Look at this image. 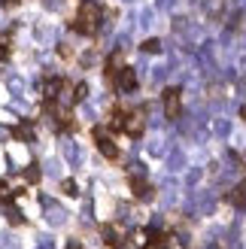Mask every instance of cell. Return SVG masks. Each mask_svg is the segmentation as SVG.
Returning <instances> with one entry per match:
<instances>
[{"label": "cell", "instance_id": "obj_12", "mask_svg": "<svg viewBox=\"0 0 246 249\" xmlns=\"http://www.w3.org/2000/svg\"><path fill=\"white\" fill-rule=\"evenodd\" d=\"M85 94H88V89H85V85H76V94H73V97H76V101H82Z\"/></svg>", "mask_w": 246, "mask_h": 249}, {"label": "cell", "instance_id": "obj_6", "mask_svg": "<svg viewBox=\"0 0 246 249\" xmlns=\"http://www.w3.org/2000/svg\"><path fill=\"white\" fill-rule=\"evenodd\" d=\"M61 89H64V82H61V79H46V82H43V94H46V101H55Z\"/></svg>", "mask_w": 246, "mask_h": 249}, {"label": "cell", "instance_id": "obj_11", "mask_svg": "<svg viewBox=\"0 0 246 249\" xmlns=\"http://www.w3.org/2000/svg\"><path fill=\"white\" fill-rule=\"evenodd\" d=\"M16 137H18V140H24V137H31V124H18V128H16Z\"/></svg>", "mask_w": 246, "mask_h": 249}, {"label": "cell", "instance_id": "obj_4", "mask_svg": "<svg viewBox=\"0 0 246 249\" xmlns=\"http://www.w3.org/2000/svg\"><path fill=\"white\" fill-rule=\"evenodd\" d=\"M113 79H116V85H119L122 91H134V89H137V73H134L131 67H122Z\"/></svg>", "mask_w": 246, "mask_h": 249}, {"label": "cell", "instance_id": "obj_2", "mask_svg": "<svg viewBox=\"0 0 246 249\" xmlns=\"http://www.w3.org/2000/svg\"><path fill=\"white\" fill-rule=\"evenodd\" d=\"M94 140H97V149H101V155H106L109 161L119 158V146L113 143V137H109L104 128H94Z\"/></svg>", "mask_w": 246, "mask_h": 249}, {"label": "cell", "instance_id": "obj_7", "mask_svg": "<svg viewBox=\"0 0 246 249\" xmlns=\"http://www.w3.org/2000/svg\"><path fill=\"white\" fill-rule=\"evenodd\" d=\"M104 237H106V246H122V243H125V240H122V231H119V228H106Z\"/></svg>", "mask_w": 246, "mask_h": 249}, {"label": "cell", "instance_id": "obj_8", "mask_svg": "<svg viewBox=\"0 0 246 249\" xmlns=\"http://www.w3.org/2000/svg\"><path fill=\"white\" fill-rule=\"evenodd\" d=\"M234 207H246V185H237L234 192H231V197H228Z\"/></svg>", "mask_w": 246, "mask_h": 249}, {"label": "cell", "instance_id": "obj_9", "mask_svg": "<svg viewBox=\"0 0 246 249\" xmlns=\"http://www.w3.org/2000/svg\"><path fill=\"white\" fill-rule=\"evenodd\" d=\"M134 195L137 197H152V189L146 182H140V179H134Z\"/></svg>", "mask_w": 246, "mask_h": 249}, {"label": "cell", "instance_id": "obj_3", "mask_svg": "<svg viewBox=\"0 0 246 249\" xmlns=\"http://www.w3.org/2000/svg\"><path fill=\"white\" fill-rule=\"evenodd\" d=\"M179 109H182L179 89H167L164 91V113H167V119H179Z\"/></svg>", "mask_w": 246, "mask_h": 249}, {"label": "cell", "instance_id": "obj_10", "mask_svg": "<svg viewBox=\"0 0 246 249\" xmlns=\"http://www.w3.org/2000/svg\"><path fill=\"white\" fill-rule=\"evenodd\" d=\"M158 49H161V43H158V40H146V43H143V52H149V55L158 52Z\"/></svg>", "mask_w": 246, "mask_h": 249}, {"label": "cell", "instance_id": "obj_13", "mask_svg": "<svg viewBox=\"0 0 246 249\" xmlns=\"http://www.w3.org/2000/svg\"><path fill=\"white\" fill-rule=\"evenodd\" d=\"M6 52H9V49H6L3 43H0V61H3V58H6Z\"/></svg>", "mask_w": 246, "mask_h": 249}, {"label": "cell", "instance_id": "obj_5", "mask_svg": "<svg viewBox=\"0 0 246 249\" xmlns=\"http://www.w3.org/2000/svg\"><path fill=\"white\" fill-rule=\"evenodd\" d=\"M122 131H128L131 137H140L143 134V119H140V113H125V124H122Z\"/></svg>", "mask_w": 246, "mask_h": 249}, {"label": "cell", "instance_id": "obj_1", "mask_svg": "<svg viewBox=\"0 0 246 249\" xmlns=\"http://www.w3.org/2000/svg\"><path fill=\"white\" fill-rule=\"evenodd\" d=\"M101 28V6L94 0H82V6L76 12V21H73V31H79L85 36H94Z\"/></svg>", "mask_w": 246, "mask_h": 249}, {"label": "cell", "instance_id": "obj_14", "mask_svg": "<svg viewBox=\"0 0 246 249\" xmlns=\"http://www.w3.org/2000/svg\"><path fill=\"white\" fill-rule=\"evenodd\" d=\"M67 249H79V243H70V246H67Z\"/></svg>", "mask_w": 246, "mask_h": 249}]
</instances>
